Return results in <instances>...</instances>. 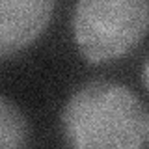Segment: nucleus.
Instances as JSON below:
<instances>
[{"label":"nucleus","instance_id":"nucleus-4","mask_svg":"<svg viewBox=\"0 0 149 149\" xmlns=\"http://www.w3.org/2000/svg\"><path fill=\"white\" fill-rule=\"evenodd\" d=\"M30 138V127L19 106L0 97V149L24 147Z\"/></svg>","mask_w":149,"mask_h":149},{"label":"nucleus","instance_id":"nucleus-2","mask_svg":"<svg viewBox=\"0 0 149 149\" xmlns=\"http://www.w3.org/2000/svg\"><path fill=\"white\" fill-rule=\"evenodd\" d=\"M149 30V0H77L73 34L90 63L127 56Z\"/></svg>","mask_w":149,"mask_h":149},{"label":"nucleus","instance_id":"nucleus-1","mask_svg":"<svg viewBox=\"0 0 149 149\" xmlns=\"http://www.w3.org/2000/svg\"><path fill=\"white\" fill-rule=\"evenodd\" d=\"M65 142L77 149H138L149 146V110L134 91L112 80H91L62 112Z\"/></svg>","mask_w":149,"mask_h":149},{"label":"nucleus","instance_id":"nucleus-3","mask_svg":"<svg viewBox=\"0 0 149 149\" xmlns=\"http://www.w3.org/2000/svg\"><path fill=\"white\" fill-rule=\"evenodd\" d=\"M56 0H0V60L21 54L47 30Z\"/></svg>","mask_w":149,"mask_h":149},{"label":"nucleus","instance_id":"nucleus-5","mask_svg":"<svg viewBox=\"0 0 149 149\" xmlns=\"http://www.w3.org/2000/svg\"><path fill=\"white\" fill-rule=\"evenodd\" d=\"M142 80H143V86L149 90V56H147L146 63H143V69H142Z\"/></svg>","mask_w":149,"mask_h":149}]
</instances>
